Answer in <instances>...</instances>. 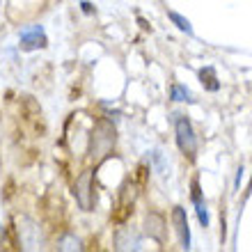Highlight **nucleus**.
<instances>
[{"label":"nucleus","mask_w":252,"mask_h":252,"mask_svg":"<svg viewBox=\"0 0 252 252\" xmlns=\"http://www.w3.org/2000/svg\"><path fill=\"white\" fill-rule=\"evenodd\" d=\"M115 145V128L108 124L106 120H101L99 124L94 126L92 131V145H90V154H92L96 160L106 158L110 149Z\"/></svg>","instance_id":"nucleus-1"},{"label":"nucleus","mask_w":252,"mask_h":252,"mask_svg":"<svg viewBox=\"0 0 252 252\" xmlns=\"http://www.w3.org/2000/svg\"><path fill=\"white\" fill-rule=\"evenodd\" d=\"M174 133H177V147H179V152L184 156H188L190 160H195V156H197V138H195L190 120L184 117V115H177Z\"/></svg>","instance_id":"nucleus-2"},{"label":"nucleus","mask_w":252,"mask_h":252,"mask_svg":"<svg viewBox=\"0 0 252 252\" xmlns=\"http://www.w3.org/2000/svg\"><path fill=\"white\" fill-rule=\"evenodd\" d=\"M73 195H76V202L83 211H92L94 206V170H85L76 179V186H73Z\"/></svg>","instance_id":"nucleus-3"},{"label":"nucleus","mask_w":252,"mask_h":252,"mask_svg":"<svg viewBox=\"0 0 252 252\" xmlns=\"http://www.w3.org/2000/svg\"><path fill=\"white\" fill-rule=\"evenodd\" d=\"M46 44V30L41 26H28L19 32V46L23 51H37V48H44Z\"/></svg>","instance_id":"nucleus-4"},{"label":"nucleus","mask_w":252,"mask_h":252,"mask_svg":"<svg viewBox=\"0 0 252 252\" xmlns=\"http://www.w3.org/2000/svg\"><path fill=\"white\" fill-rule=\"evenodd\" d=\"M19 236H21V243H23L26 250H37V248H41L39 227L34 225L32 220L19 218Z\"/></svg>","instance_id":"nucleus-5"},{"label":"nucleus","mask_w":252,"mask_h":252,"mask_svg":"<svg viewBox=\"0 0 252 252\" xmlns=\"http://www.w3.org/2000/svg\"><path fill=\"white\" fill-rule=\"evenodd\" d=\"M172 222H174V232L179 236L181 241V248L184 250H190V227H188V218H186V211L181 206H174L172 209Z\"/></svg>","instance_id":"nucleus-6"},{"label":"nucleus","mask_w":252,"mask_h":252,"mask_svg":"<svg viewBox=\"0 0 252 252\" xmlns=\"http://www.w3.org/2000/svg\"><path fill=\"white\" fill-rule=\"evenodd\" d=\"M147 225V234L156 241H165V220L160 213H149L145 220Z\"/></svg>","instance_id":"nucleus-7"},{"label":"nucleus","mask_w":252,"mask_h":252,"mask_svg":"<svg viewBox=\"0 0 252 252\" xmlns=\"http://www.w3.org/2000/svg\"><path fill=\"white\" fill-rule=\"evenodd\" d=\"M115 246H117V250H138L140 241H138V236H135V234H131L128 229H122V232H117Z\"/></svg>","instance_id":"nucleus-8"},{"label":"nucleus","mask_w":252,"mask_h":252,"mask_svg":"<svg viewBox=\"0 0 252 252\" xmlns=\"http://www.w3.org/2000/svg\"><path fill=\"white\" fill-rule=\"evenodd\" d=\"M199 80H202L204 90H209V92H218L220 90L218 76H216V69H213V66H204V69L199 71Z\"/></svg>","instance_id":"nucleus-9"},{"label":"nucleus","mask_w":252,"mask_h":252,"mask_svg":"<svg viewBox=\"0 0 252 252\" xmlns=\"http://www.w3.org/2000/svg\"><path fill=\"white\" fill-rule=\"evenodd\" d=\"M167 19L172 21V23H174V26H177V28H179L181 32L190 34V37H192V34H195V30H192V26H190V21H188V19H184V16H181L179 12H172V9H170V12H167Z\"/></svg>","instance_id":"nucleus-10"},{"label":"nucleus","mask_w":252,"mask_h":252,"mask_svg":"<svg viewBox=\"0 0 252 252\" xmlns=\"http://www.w3.org/2000/svg\"><path fill=\"white\" fill-rule=\"evenodd\" d=\"M170 99L172 101H192L190 92H188L184 85H172V90H170Z\"/></svg>","instance_id":"nucleus-11"},{"label":"nucleus","mask_w":252,"mask_h":252,"mask_svg":"<svg viewBox=\"0 0 252 252\" xmlns=\"http://www.w3.org/2000/svg\"><path fill=\"white\" fill-rule=\"evenodd\" d=\"M195 211H197V218H199V222H202V227H209V211H206L204 199L195 202Z\"/></svg>","instance_id":"nucleus-12"},{"label":"nucleus","mask_w":252,"mask_h":252,"mask_svg":"<svg viewBox=\"0 0 252 252\" xmlns=\"http://www.w3.org/2000/svg\"><path fill=\"white\" fill-rule=\"evenodd\" d=\"M80 241L76 239V236H64V239L60 241V250H80Z\"/></svg>","instance_id":"nucleus-13"},{"label":"nucleus","mask_w":252,"mask_h":252,"mask_svg":"<svg viewBox=\"0 0 252 252\" xmlns=\"http://www.w3.org/2000/svg\"><path fill=\"white\" fill-rule=\"evenodd\" d=\"M241 174H243V167H239V174H236V181H234V188L239 190V186H241Z\"/></svg>","instance_id":"nucleus-14"}]
</instances>
